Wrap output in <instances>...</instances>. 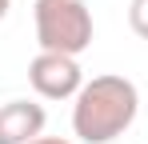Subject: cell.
<instances>
[{
    "label": "cell",
    "mask_w": 148,
    "mask_h": 144,
    "mask_svg": "<svg viewBox=\"0 0 148 144\" xmlns=\"http://www.w3.org/2000/svg\"><path fill=\"white\" fill-rule=\"evenodd\" d=\"M8 8H12V0H0V20L8 16Z\"/></svg>",
    "instance_id": "7"
},
{
    "label": "cell",
    "mask_w": 148,
    "mask_h": 144,
    "mask_svg": "<svg viewBox=\"0 0 148 144\" xmlns=\"http://www.w3.org/2000/svg\"><path fill=\"white\" fill-rule=\"evenodd\" d=\"M44 104L36 100H8L0 104V144H32L44 132Z\"/></svg>",
    "instance_id": "4"
},
{
    "label": "cell",
    "mask_w": 148,
    "mask_h": 144,
    "mask_svg": "<svg viewBox=\"0 0 148 144\" xmlns=\"http://www.w3.org/2000/svg\"><path fill=\"white\" fill-rule=\"evenodd\" d=\"M140 112V92L128 76H92L72 96V132L84 144H112L132 128Z\"/></svg>",
    "instance_id": "1"
},
{
    "label": "cell",
    "mask_w": 148,
    "mask_h": 144,
    "mask_svg": "<svg viewBox=\"0 0 148 144\" xmlns=\"http://www.w3.org/2000/svg\"><path fill=\"white\" fill-rule=\"evenodd\" d=\"M36 44L40 52L80 56L92 44V12L84 0H36L32 4Z\"/></svg>",
    "instance_id": "2"
},
{
    "label": "cell",
    "mask_w": 148,
    "mask_h": 144,
    "mask_svg": "<svg viewBox=\"0 0 148 144\" xmlns=\"http://www.w3.org/2000/svg\"><path fill=\"white\" fill-rule=\"evenodd\" d=\"M128 24H132V32L148 40V0H132L128 4Z\"/></svg>",
    "instance_id": "5"
},
{
    "label": "cell",
    "mask_w": 148,
    "mask_h": 144,
    "mask_svg": "<svg viewBox=\"0 0 148 144\" xmlns=\"http://www.w3.org/2000/svg\"><path fill=\"white\" fill-rule=\"evenodd\" d=\"M28 80L44 100H72L84 88V72L76 56H64V52H36L28 64Z\"/></svg>",
    "instance_id": "3"
},
{
    "label": "cell",
    "mask_w": 148,
    "mask_h": 144,
    "mask_svg": "<svg viewBox=\"0 0 148 144\" xmlns=\"http://www.w3.org/2000/svg\"><path fill=\"white\" fill-rule=\"evenodd\" d=\"M32 144H72V140H64V136H36Z\"/></svg>",
    "instance_id": "6"
}]
</instances>
